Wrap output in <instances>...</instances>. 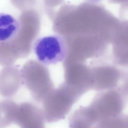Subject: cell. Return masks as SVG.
I'll return each instance as SVG.
<instances>
[{
	"mask_svg": "<svg viewBox=\"0 0 128 128\" xmlns=\"http://www.w3.org/2000/svg\"><path fill=\"white\" fill-rule=\"evenodd\" d=\"M127 90L122 88L97 93L90 104L86 107L95 125L122 114L127 104Z\"/></svg>",
	"mask_w": 128,
	"mask_h": 128,
	"instance_id": "6da1fadb",
	"label": "cell"
},
{
	"mask_svg": "<svg viewBox=\"0 0 128 128\" xmlns=\"http://www.w3.org/2000/svg\"><path fill=\"white\" fill-rule=\"evenodd\" d=\"M82 96L70 85H62L53 90L42 102V110L45 121L53 123L65 118Z\"/></svg>",
	"mask_w": 128,
	"mask_h": 128,
	"instance_id": "7a4b0ae2",
	"label": "cell"
},
{
	"mask_svg": "<svg viewBox=\"0 0 128 128\" xmlns=\"http://www.w3.org/2000/svg\"><path fill=\"white\" fill-rule=\"evenodd\" d=\"M32 48L38 61L46 66L64 61L68 53L66 42L59 35L38 38L34 42Z\"/></svg>",
	"mask_w": 128,
	"mask_h": 128,
	"instance_id": "3957f363",
	"label": "cell"
},
{
	"mask_svg": "<svg viewBox=\"0 0 128 128\" xmlns=\"http://www.w3.org/2000/svg\"><path fill=\"white\" fill-rule=\"evenodd\" d=\"M42 109L33 103L18 104L15 124L20 128H45Z\"/></svg>",
	"mask_w": 128,
	"mask_h": 128,
	"instance_id": "277c9868",
	"label": "cell"
},
{
	"mask_svg": "<svg viewBox=\"0 0 128 128\" xmlns=\"http://www.w3.org/2000/svg\"><path fill=\"white\" fill-rule=\"evenodd\" d=\"M20 28V22L10 14L0 13V42H8L18 34Z\"/></svg>",
	"mask_w": 128,
	"mask_h": 128,
	"instance_id": "5b68a950",
	"label": "cell"
},
{
	"mask_svg": "<svg viewBox=\"0 0 128 128\" xmlns=\"http://www.w3.org/2000/svg\"><path fill=\"white\" fill-rule=\"evenodd\" d=\"M18 104L10 99L0 101V128L14 124Z\"/></svg>",
	"mask_w": 128,
	"mask_h": 128,
	"instance_id": "8992f818",
	"label": "cell"
},
{
	"mask_svg": "<svg viewBox=\"0 0 128 128\" xmlns=\"http://www.w3.org/2000/svg\"><path fill=\"white\" fill-rule=\"evenodd\" d=\"M93 128H128V116L123 114L103 120L97 123Z\"/></svg>",
	"mask_w": 128,
	"mask_h": 128,
	"instance_id": "52a82bcc",
	"label": "cell"
},
{
	"mask_svg": "<svg viewBox=\"0 0 128 128\" xmlns=\"http://www.w3.org/2000/svg\"><path fill=\"white\" fill-rule=\"evenodd\" d=\"M93 127H94V126H93V127H91V128H93Z\"/></svg>",
	"mask_w": 128,
	"mask_h": 128,
	"instance_id": "ba28073f",
	"label": "cell"
}]
</instances>
